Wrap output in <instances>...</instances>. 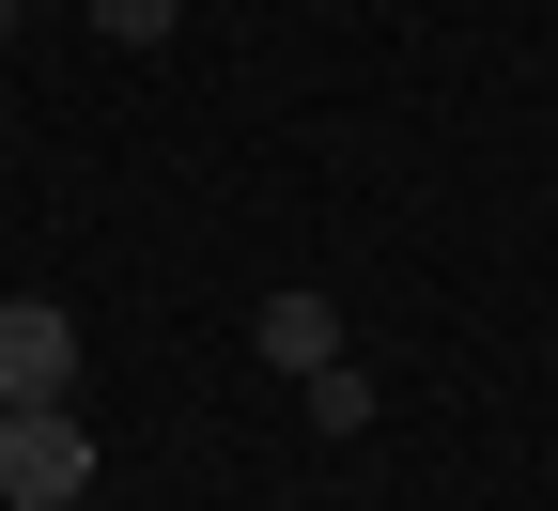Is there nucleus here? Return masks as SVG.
<instances>
[{"mask_svg": "<svg viewBox=\"0 0 558 511\" xmlns=\"http://www.w3.org/2000/svg\"><path fill=\"white\" fill-rule=\"evenodd\" d=\"M0 496H16V511H78V496H94L78 403H0Z\"/></svg>", "mask_w": 558, "mask_h": 511, "instance_id": "f257e3e1", "label": "nucleus"}, {"mask_svg": "<svg viewBox=\"0 0 558 511\" xmlns=\"http://www.w3.org/2000/svg\"><path fill=\"white\" fill-rule=\"evenodd\" d=\"M543 78H558V47H543Z\"/></svg>", "mask_w": 558, "mask_h": 511, "instance_id": "0eeeda50", "label": "nucleus"}, {"mask_svg": "<svg viewBox=\"0 0 558 511\" xmlns=\"http://www.w3.org/2000/svg\"><path fill=\"white\" fill-rule=\"evenodd\" d=\"M0 16H47V0H0Z\"/></svg>", "mask_w": 558, "mask_h": 511, "instance_id": "423d86ee", "label": "nucleus"}, {"mask_svg": "<svg viewBox=\"0 0 558 511\" xmlns=\"http://www.w3.org/2000/svg\"><path fill=\"white\" fill-rule=\"evenodd\" d=\"M62 388H78V311L0 295V403H62Z\"/></svg>", "mask_w": 558, "mask_h": 511, "instance_id": "f03ea898", "label": "nucleus"}, {"mask_svg": "<svg viewBox=\"0 0 558 511\" xmlns=\"http://www.w3.org/2000/svg\"><path fill=\"white\" fill-rule=\"evenodd\" d=\"M295 388H311L326 434H373V373H357V356H326V373H295Z\"/></svg>", "mask_w": 558, "mask_h": 511, "instance_id": "20e7f679", "label": "nucleus"}, {"mask_svg": "<svg viewBox=\"0 0 558 511\" xmlns=\"http://www.w3.org/2000/svg\"><path fill=\"white\" fill-rule=\"evenodd\" d=\"M248 356H264V373H326V356H341V295H311V279H279V295L248 311Z\"/></svg>", "mask_w": 558, "mask_h": 511, "instance_id": "7ed1b4c3", "label": "nucleus"}, {"mask_svg": "<svg viewBox=\"0 0 558 511\" xmlns=\"http://www.w3.org/2000/svg\"><path fill=\"white\" fill-rule=\"evenodd\" d=\"M0 32H16V16H0Z\"/></svg>", "mask_w": 558, "mask_h": 511, "instance_id": "6e6552de", "label": "nucleus"}, {"mask_svg": "<svg viewBox=\"0 0 558 511\" xmlns=\"http://www.w3.org/2000/svg\"><path fill=\"white\" fill-rule=\"evenodd\" d=\"M78 16H94L109 47H171V16H186V0H78Z\"/></svg>", "mask_w": 558, "mask_h": 511, "instance_id": "39448f33", "label": "nucleus"}]
</instances>
